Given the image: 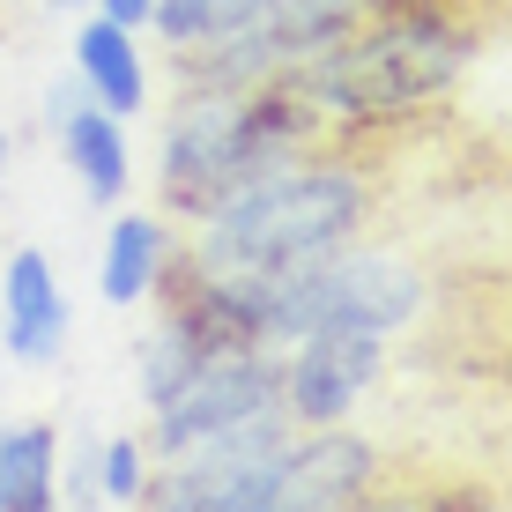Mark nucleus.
<instances>
[{"label": "nucleus", "instance_id": "f257e3e1", "mask_svg": "<svg viewBox=\"0 0 512 512\" xmlns=\"http://www.w3.org/2000/svg\"><path fill=\"white\" fill-rule=\"evenodd\" d=\"M320 112L290 90V82H260V90H179V104L156 127V208L171 223H201L245 186H260L290 156L320 149Z\"/></svg>", "mask_w": 512, "mask_h": 512}, {"label": "nucleus", "instance_id": "f03ea898", "mask_svg": "<svg viewBox=\"0 0 512 512\" xmlns=\"http://www.w3.org/2000/svg\"><path fill=\"white\" fill-rule=\"evenodd\" d=\"M379 208L372 171H357L334 149H305L260 186H245L238 201H223L216 216L186 223V268L193 275H275L297 268L312 253L364 238Z\"/></svg>", "mask_w": 512, "mask_h": 512}, {"label": "nucleus", "instance_id": "7ed1b4c3", "mask_svg": "<svg viewBox=\"0 0 512 512\" xmlns=\"http://www.w3.org/2000/svg\"><path fill=\"white\" fill-rule=\"evenodd\" d=\"M475 38L453 23L446 8L423 0H394L386 15L357 23L349 38H334L320 60H305L290 75V90L320 112V127L357 134V127H394V119L431 112L438 97L461 90Z\"/></svg>", "mask_w": 512, "mask_h": 512}, {"label": "nucleus", "instance_id": "20e7f679", "mask_svg": "<svg viewBox=\"0 0 512 512\" xmlns=\"http://www.w3.org/2000/svg\"><path fill=\"white\" fill-rule=\"evenodd\" d=\"M394 0H282L260 23L231 30L216 45H193V52H171L179 67V90H260V82H290L305 60H320L334 38H349L357 23L386 15Z\"/></svg>", "mask_w": 512, "mask_h": 512}, {"label": "nucleus", "instance_id": "39448f33", "mask_svg": "<svg viewBox=\"0 0 512 512\" xmlns=\"http://www.w3.org/2000/svg\"><path fill=\"white\" fill-rule=\"evenodd\" d=\"M297 423L268 409L245 416L231 431L201 438V446L156 461L149 505L164 512H282V446H290Z\"/></svg>", "mask_w": 512, "mask_h": 512}, {"label": "nucleus", "instance_id": "423d86ee", "mask_svg": "<svg viewBox=\"0 0 512 512\" xmlns=\"http://www.w3.org/2000/svg\"><path fill=\"white\" fill-rule=\"evenodd\" d=\"M268 409H282V349L223 342L193 364L186 386H171L149 409V446H156V461H171V453L201 446V438L231 431L245 416H268Z\"/></svg>", "mask_w": 512, "mask_h": 512}, {"label": "nucleus", "instance_id": "0eeeda50", "mask_svg": "<svg viewBox=\"0 0 512 512\" xmlns=\"http://www.w3.org/2000/svg\"><path fill=\"white\" fill-rule=\"evenodd\" d=\"M386 379L379 334H312L282 349V416L290 423H357Z\"/></svg>", "mask_w": 512, "mask_h": 512}, {"label": "nucleus", "instance_id": "6e6552de", "mask_svg": "<svg viewBox=\"0 0 512 512\" xmlns=\"http://www.w3.org/2000/svg\"><path fill=\"white\" fill-rule=\"evenodd\" d=\"M45 134H52L67 179L82 186L90 208H119L134 193V134H127V119L104 112L75 75L45 82Z\"/></svg>", "mask_w": 512, "mask_h": 512}, {"label": "nucleus", "instance_id": "1a4fd4ad", "mask_svg": "<svg viewBox=\"0 0 512 512\" xmlns=\"http://www.w3.org/2000/svg\"><path fill=\"white\" fill-rule=\"evenodd\" d=\"M75 342V297L38 245H15L0 260V357L15 372H52Z\"/></svg>", "mask_w": 512, "mask_h": 512}, {"label": "nucleus", "instance_id": "9d476101", "mask_svg": "<svg viewBox=\"0 0 512 512\" xmlns=\"http://www.w3.org/2000/svg\"><path fill=\"white\" fill-rule=\"evenodd\" d=\"M379 490V446L349 423H297L282 446V512H349Z\"/></svg>", "mask_w": 512, "mask_h": 512}, {"label": "nucleus", "instance_id": "9b49d317", "mask_svg": "<svg viewBox=\"0 0 512 512\" xmlns=\"http://www.w3.org/2000/svg\"><path fill=\"white\" fill-rule=\"evenodd\" d=\"M186 238L171 231L164 208H112V223H104V245H97V297L112 312H141L164 297L171 268H179Z\"/></svg>", "mask_w": 512, "mask_h": 512}, {"label": "nucleus", "instance_id": "f8f14e48", "mask_svg": "<svg viewBox=\"0 0 512 512\" xmlns=\"http://www.w3.org/2000/svg\"><path fill=\"white\" fill-rule=\"evenodd\" d=\"M149 30H127V23H112V15H82L75 23V45H67V75L90 90L104 112H119L134 127L141 112L156 104V67H149Z\"/></svg>", "mask_w": 512, "mask_h": 512}, {"label": "nucleus", "instance_id": "ddd939ff", "mask_svg": "<svg viewBox=\"0 0 512 512\" xmlns=\"http://www.w3.org/2000/svg\"><path fill=\"white\" fill-rule=\"evenodd\" d=\"M60 423L0 416V512H52L60 505Z\"/></svg>", "mask_w": 512, "mask_h": 512}, {"label": "nucleus", "instance_id": "4468645a", "mask_svg": "<svg viewBox=\"0 0 512 512\" xmlns=\"http://www.w3.org/2000/svg\"><path fill=\"white\" fill-rule=\"evenodd\" d=\"M208 349H223V334L208 327L193 305L164 297V320L141 334V349H134V394H141V409H156L171 386H186V379H193V364H201Z\"/></svg>", "mask_w": 512, "mask_h": 512}, {"label": "nucleus", "instance_id": "2eb2a0df", "mask_svg": "<svg viewBox=\"0 0 512 512\" xmlns=\"http://www.w3.org/2000/svg\"><path fill=\"white\" fill-rule=\"evenodd\" d=\"M156 483V446L134 431H112L82 453L75 468L60 461V498H97V505H149Z\"/></svg>", "mask_w": 512, "mask_h": 512}, {"label": "nucleus", "instance_id": "dca6fc26", "mask_svg": "<svg viewBox=\"0 0 512 512\" xmlns=\"http://www.w3.org/2000/svg\"><path fill=\"white\" fill-rule=\"evenodd\" d=\"M268 8H282V0H156L149 38L164 52H193V45H216V38H231V30L260 23Z\"/></svg>", "mask_w": 512, "mask_h": 512}, {"label": "nucleus", "instance_id": "f3484780", "mask_svg": "<svg viewBox=\"0 0 512 512\" xmlns=\"http://www.w3.org/2000/svg\"><path fill=\"white\" fill-rule=\"evenodd\" d=\"M97 15H112V23H127V30H149L156 23V0H90Z\"/></svg>", "mask_w": 512, "mask_h": 512}, {"label": "nucleus", "instance_id": "a211bd4d", "mask_svg": "<svg viewBox=\"0 0 512 512\" xmlns=\"http://www.w3.org/2000/svg\"><path fill=\"white\" fill-rule=\"evenodd\" d=\"M8 171H15V134L0 127V186H8Z\"/></svg>", "mask_w": 512, "mask_h": 512}, {"label": "nucleus", "instance_id": "6ab92c4d", "mask_svg": "<svg viewBox=\"0 0 512 512\" xmlns=\"http://www.w3.org/2000/svg\"><path fill=\"white\" fill-rule=\"evenodd\" d=\"M45 8H52V15H60V8H82V15H90V0H45Z\"/></svg>", "mask_w": 512, "mask_h": 512}, {"label": "nucleus", "instance_id": "aec40b11", "mask_svg": "<svg viewBox=\"0 0 512 512\" xmlns=\"http://www.w3.org/2000/svg\"><path fill=\"white\" fill-rule=\"evenodd\" d=\"M0 364H8V357H0Z\"/></svg>", "mask_w": 512, "mask_h": 512}]
</instances>
